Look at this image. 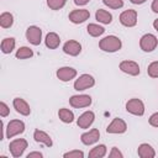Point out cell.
<instances>
[{
    "label": "cell",
    "mask_w": 158,
    "mask_h": 158,
    "mask_svg": "<svg viewBox=\"0 0 158 158\" xmlns=\"http://www.w3.org/2000/svg\"><path fill=\"white\" fill-rule=\"evenodd\" d=\"M137 154L141 158H154L156 157V151L151 144L141 143L137 148Z\"/></svg>",
    "instance_id": "obj_19"
},
{
    "label": "cell",
    "mask_w": 158,
    "mask_h": 158,
    "mask_svg": "<svg viewBox=\"0 0 158 158\" xmlns=\"http://www.w3.org/2000/svg\"><path fill=\"white\" fill-rule=\"evenodd\" d=\"M33 139L37 143H43L47 147H52L53 146V141H52L51 136L47 132H44L42 130H38V128L35 130V132H33Z\"/></svg>",
    "instance_id": "obj_18"
},
{
    "label": "cell",
    "mask_w": 158,
    "mask_h": 158,
    "mask_svg": "<svg viewBox=\"0 0 158 158\" xmlns=\"http://www.w3.org/2000/svg\"><path fill=\"white\" fill-rule=\"evenodd\" d=\"M95 20L102 25H109L112 22V15L104 9H98L95 12Z\"/></svg>",
    "instance_id": "obj_21"
},
{
    "label": "cell",
    "mask_w": 158,
    "mask_h": 158,
    "mask_svg": "<svg viewBox=\"0 0 158 158\" xmlns=\"http://www.w3.org/2000/svg\"><path fill=\"white\" fill-rule=\"evenodd\" d=\"M89 17H90V12L86 9H77V10H73V11L69 12V16H68L69 21L73 22V23H75V25L85 22Z\"/></svg>",
    "instance_id": "obj_11"
},
{
    "label": "cell",
    "mask_w": 158,
    "mask_h": 158,
    "mask_svg": "<svg viewBox=\"0 0 158 158\" xmlns=\"http://www.w3.org/2000/svg\"><path fill=\"white\" fill-rule=\"evenodd\" d=\"M9 114H10V109H9L7 104L5 101H1L0 102V116L6 117V116H9Z\"/></svg>",
    "instance_id": "obj_32"
},
{
    "label": "cell",
    "mask_w": 158,
    "mask_h": 158,
    "mask_svg": "<svg viewBox=\"0 0 158 158\" xmlns=\"http://www.w3.org/2000/svg\"><path fill=\"white\" fill-rule=\"evenodd\" d=\"M107 153V148L105 144H98L94 148L90 149V152L88 153L89 158H102L105 157Z\"/></svg>",
    "instance_id": "obj_23"
},
{
    "label": "cell",
    "mask_w": 158,
    "mask_h": 158,
    "mask_svg": "<svg viewBox=\"0 0 158 158\" xmlns=\"http://www.w3.org/2000/svg\"><path fill=\"white\" fill-rule=\"evenodd\" d=\"M64 158H84V152L79 149H73L69 152H65L63 154Z\"/></svg>",
    "instance_id": "obj_31"
},
{
    "label": "cell",
    "mask_w": 158,
    "mask_h": 158,
    "mask_svg": "<svg viewBox=\"0 0 158 158\" xmlns=\"http://www.w3.org/2000/svg\"><path fill=\"white\" fill-rule=\"evenodd\" d=\"M12 106L16 110V112H19L22 116H28L31 114V107L27 104L26 100H23L22 98H15L12 100Z\"/></svg>",
    "instance_id": "obj_17"
},
{
    "label": "cell",
    "mask_w": 158,
    "mask_h": 158,
    "mask_svg": "<svg viewBox=\"0 0 158 158\" xmlns=\"http://www.w3.org/2000/svg\"><path fill=\"white\" fill-rule=\"evenodd\" d=\"M104 5H106L110 9H121L123 6V0H102Z\"/></svg>",
    "instance_id": "obj_30"
},
{
    "label": "cell",
    "mask_w": 158,
    "mask_h": 158,
    "mask_svg": "<svg viewBox=\"0 0 158 158\" xmlns=\"http://www.w3.org/2000/svg\"><path fill=\"white\" fill-rule=\"evenodd\" d=\"M14 23V16L10 12H2L0 15V26L2 28H10Z\"/></svg>",
    "instance_id": "obj_26"
},
{
    "label": "cell",
    "mask_w": 158,
    "mask_h": 158,
    "mask_svg": "<svg viewBox=\"0 0 158 158\" xmlns=\"http://www.w3.org/2000/svg\"><path fill=\"white\" fill-rule=\"evenodd\" d=\"M121 47H122L121 40L114 35H109L99 41V48L107 53H115V52L120 51Z\"/></svg>",
    "instance_id": "obj_1"
},
{
    "label": "cell",
    "mask_w": 158,
    "mask_h": 158,
    "mask_svg": "<svg viewBox=\"0 0 158 158\" xmlns=\"http://www.w3.org/2000/svg\"><path fill=\"white\" fill-rule=\"evenodd\" d=\"M148 122H149L151 126H153V127H158V112L152 114V115L149 116V118H148Z\"/></svg>",
    "instance_id": "obj_34"
},
{
    "label": "cell",
    "mask_w": 158,
    "mask_h": 158,
    "mask_svg": "<svg viewBox=\"0 0 158 158\" xmlns=\"http://www.w3.org/2000/svg\"><path fill=\"white\" fill-rule=\"evenodd\" d=\"M100 138V131L98 128H91L84 133H81L80 136V141L85 146H91L94 143H96Z\"/></svg>",
    "instance_id": "obj_14"
},
{
    "label": "cell",
    "mask_w": 158,
    "mask_h": 158,
    "mask_svg": "<svg viewBox=\"0 0 158 158\" xmlns=\"http://www.w3.org/2000/svg\"><path fill=\"white\" fill-rule=\"evenodd\" d=\"M58 117H59V120H60L62 122H64V123H72V122L74 121V114H73V111L69 110V109H65V107L59 109V111H58Z\"/></svg>",
    "instance_id": "obj_24"
},
{
    "label": "cell",
    "mask_w": 158,
    "mask_h": 158,
    "mask_svg": "<svg viewBox=\"0 0 158 158\" xmlns=\"http://www.w3.org/2000/svg\"><path fill=\"white\" fill-rule=\"evenodd\" d=\"M109 157L110 158H123V154L117 147H112L110 153H109Z\"/></svg>",
    "instance_id": "obj_33"
},
{
    "label": "cell",
    "mask_w": 158,
    "mask_h": 158,
    "mask_svg": "<svg viewBox=\"0 0 158 158\" xmlns=\"http://www.w3.org/2000/svg\"><path fill=\"white\" fill-rule=\"evenodd\" d=\"M151 9H152L153 12L158 14V0H153V1H152V4H151Z\"/></svg>",
    "instance_id": "obj_36"
},
{
    "label": "cell",
    "mask_w": 158,
    "mask_h": 158,
    "mask_svg": "<svg viewBox=\"0 0 158 158\" xmlns=\"http://www.w3.org/2000/svg\"><path fill=\"white\" fill-rule=\"evenodd\" d=\"M126 111L135 116H142L144 114V104L142 100L133 98L126 102Z\"/></svg>",
    "instance_id": "obj_7"
},
{
    "label": "cell",
    "mask_w": 158,
    "mask_h": 158,
    "mask_svg": "<svg viewBox=\"0 0 158 158\" xmlns=\"http://www.w3.org/2000/svg\"><path fill=\"white\" fill-rule=\"evenodd\" d=\"M44 44L49 49H56L60 44V37L56 32H48L44 38Z\"/></svg>",
    "instance_id": "obj_20"
},
{
    "label": "cell",
    "mask_w": 158,
    "mask_h": 158,
    "mask_svg": "<svg viewBox=\"0 0 158 158\" xmlns=\"http://www.w3.org/2000/svg\"><path fill=\"white\" fill-rule=\"evenodd\" d=\"M95 85V79L93 75L90 74H81L78 77V79H75L74 81V89L77 91H83L86 90L89 88H93Z\"/></svg>",
    "instance_id": "obj_5"
},
{
    "label": "cell",
    "mask_w": 158,
    "mask_h": 158,
    "mask_svg": "<svg viewBox=\"0 0 158 158\" xmlns=\"http://www.w3.org/2000/svg\"><path fill=\"white\" fill-rule=\"evenodd\" d=\"M158 46V38L153 33H146L139 40V47L143 52H153Z\"/></svg>",
    "instance_id": "obj_4"
},
{
    "label": "cell",
    "mask_w": 158,
    "mask_h": 158,
    "mask_svg": "<svg viewBox=\"0 0 158 158\" xmlns=\"http://www.w3.org/2000/svg\"><path fill=\"white\" fill-rule=\"evenodd\" d=\"M89 1H90V0H74V4L78 5V6H84V5H86Z\"/></svg>",
    "instance_id": "obj_37"
},
{
    "label": "cell",
    "mask_w": 158,
    "mask_h": 158,
    "mask_svg": "<svg viewBox=\"0 0 158 158\" xmlns=\"http://www.w3.org/2000/svg\"><path fill=\"white\" fill-rule=\"evenodd\" d=\"M94 120H95V114H94L93 111L89 110V111L83 112V114L78 117V120H77V125H78L79 128L86 130V128H89V127L93 125Z\"/></svg>",
    "instance_id": "obj_15"
},
{
    "label": "cell",
    "mask_w": 158,
    "mask_h": 158,
    "mask_svg": "<svg viewBox=\"0 0 158 158\" xmlns=\"http://www.w3.org/2000/svg\"><path fill=\"white\" fill-rule=\"evenodd\" d=\"M118 20H120V23L122 26H125V27H133L137 23V11L132 10V9L125 10V11L121 12Z\"/></svg>",
    "instance_id": "obj_8"
},
{
    "label": "cell",
    "mask_w": 158,
    "mask_h": 158,
    "mask_svg": "<svg viewBox=\"0 0 158 158\" xmlns=\"http://www.w3.org/2000/svg\"><path fill=\"white\" fill-rule=\"evenodd\" d=\"M67 4V0H47V6L51 10H60Z\"/></svg>",
    "instance_id": "obj_28"
},
{
    "label": "cell",
    "mask_w": 158,
    "mask_h": 158,
    "mask_svg": "<svg viewBox=\"0 0 158 158\" xmlns=\"http://www.w3.org/2000/svg\"><path fill=\"white\" fill-rule=\"evenodd\" d=\"M26 40L33 44V46H38L42 42V30L38 26H28L26 30Z\"/></svg>",
    "instance_id": "obj_10"
},
{
    "label": "cell",
    "mask_w": 158,
    "mask_h": 158,
    "mask_svg": "<svg viewBox=\"0 0 158 158\" xmlns=\"http://www.w3.org/2000/svg\"><path fill=\"white\" fill-rule=\"evenodd\" d=\"M28 143L25 138H16V139H12L9 144V149H10V153L14 158H20L23 152L26 151Z\"/></svg>",
    "instance_id": "obj_3"
},
{
    "label": "cell",
    "mask_w": 158,
    "mask_h": 158,
    "mask_svg": "<svg viewBox=\"0 0 158 158\" xmlns=\"http://www.w3.org/2000/svg\"><path fill=\"white\" fill-rule=\"evenodd\" d=\"M147 0H130V2H132V4H135V5H141V4H143V2H146Z\"/></svg>",
    "instance_id": "obj_38"
},
{
    "label": "cell",
    "mask_w": 158,
    "mask_h": 158,
    "mask_svg": "<svg viewBox=\"0 0 158 158\" xmlns=\"http://www.w3.org/2000/svg\"><path fill=\"white\" fill-rule=\"evenodd\" d=\"M86 31H88V33H89L91 37H99V36L104 35L105 28H104L102 26L98 25V23H89V25L86 26Z\"/></svg>",
    "instance_id": "obj_25"
},
{
    "label": "cell",
    "mask_w": 158,
    "mask_h": 158,
    "mask_svg": "<svg viewBox=\"0 0 158 158\" xmlns=\"http://www.w3.org/2000/svg\"><path fill=\"white\" fill-rule=\"evenodd\" d=\"M118 68L121 72L128 74V75H132V77H136L139 74V65L137 62L135 60H122L120 64H118Z\"/></svg>",
    "instance_id": "obj_12"
},
{
    "label": "cell",
    "mask_w": 158,
    "mask_h": 158,
    "mask_svg": "<svg viewBox=\"0 0 158 158\" xmlns=\"http://www.w3.org/2000/svg\"><path fill=\"white\" fill-rule=\"evenodd\" d=\"M15 46H16V41L14 37H6L1 41V44H0V48H1V52L4 54H10L14 49H15Z\"/></svg>",
    "instance_id": "obj_22"
},
{
    "label": "cell",
    "mask_w": 158,
    "mask_h": 158,
    "mask_svg": "<svg viewBox=\"0 0 158 158\" xmlns=\"http://www.w3.org/2000/svg\"><path fill=\"white\" fill-rule=\"evenodd\" d=\"M63 52L68 56L77 57L81 52V44L75 40H69L63 44Z\"/></svg>",
    "instance_id": "obj_16"
},
{
    "label": "cell",
    "mask_w": 158,
    "mask_h": 158,
    "mask_svg": "<svg viewBox=\"0 0 158 158\" xmlns=\"http://www.w3.org/2000/svg\"><path fill=\"white\" fill-rule=\"evenodd\" d=\"M147 74L151 78H158V60L152 62L148 67H147Z\"/></svg>",
    "instance_id": "obj_29"
},
{
    "label": "cell",
    "mask_w": 158,
    "mask_h": 158,
    "mask_svg": "<svg viewBox=\"0 0 158 158\" xmlns=\"http://www.w3.org/2000/svg\"><path fill=\"white\" fill-rule=\"evenodd\" d=\"M56 75L60 81H70L77 77V69L73 67H60L57 69Z\"/></svg>",
    "instance_id": "obj_13"
},
{
    "label": "cell",
    "mask_w": 158,
    "mask_h": 158,
    "mask_svg": "<svg viewBox=\"0 0 158 158\" xmlns=\"http://www.w3.org/2000/svg\"><path fill=\"white\" fill-rule=\"evenodd\" d=\"M26 157H27V158H43V153L35 151V152H30Z\"/></svg>",
    "instance_id": "obj_35"
},
{
    "label": "cell",
    "mask_w": 158,
    "mask_h": 158,
    "mask_svg": "<svg viewBox=\"0 0 158 158\" xmlns=\"http://www.w3.org/2000/svg\"><path fill=\"white\" fill-rule=\"evenodd\" d=\"M126 131H127V123L120 117H115L106 127V132L112 135H121L125 133Z\"/></svg>",
    "instance_id": "obj_9"
},
{
    "label": "cell",
    "mask_w": 158,
    "mask_h": 158,
    "mask_svg": "<svg viewBox=\"0 0 158 158\" xmlns=\"http://www.w3.org/2000/svg\"><path fill=\"white\" fill-rule=\"evenodd\" d=\"M16 58L17 59H27V58H31L33 57V51L30 48V47H26V46H22L20 47L17 51H16Z\"/></svg>",
    "instance_id": "obj_27"
},
{
    "label": "cell",
    "mask_w": 158,
    "mask_h": 158,
    "mask_svg": "<svg viewBox=\"0 0 158 158\" xmlns=\"http://www.w3.org/2000/svg\"><path fill=\"white\" fill-rule=\"evenodd\" d=\"M25 131V122L21 120H11L9 121V123L6 125V130H5V136L6 138H12L17 135L23 133Z\"/></svg>",
    "instance_id": "obj_2"
},
{
    "label": "cell",
    "mask_w": 158,
    "mask_h": 158,
    "mask_svg": "<svg viewBox=\"0 0 158 158\" xmlns=\"http://www.w3.org/2000/svg\"><path fill=\"white\" fill-rule=\"evenodd\" d=\"M153 27H154V30L158 32V19H156V20L153 21Z\"/></svg>",
    "instance_id": "obj_39"
},
{
    "label": "cell",
    "mask_w": 158,
    "mask_h": 158,
    "mask_svg": "<svg viewBox=\"0 0 158 158\" xmlns=\"http://www.w3.org/2000/svg\"><path fill=\"white\" fill-rule=\"evenodd\" d=\"M93 100L90 95L86 94H80V95H73L69 98V105L75 109H83V107H89L91 105Z\"/></svg>",
    "instance_id": "obj_6"
}]
</instances>
